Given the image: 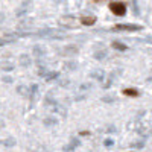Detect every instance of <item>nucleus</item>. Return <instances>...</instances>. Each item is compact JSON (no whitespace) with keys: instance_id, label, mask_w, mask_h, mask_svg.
Wrapping results in <instances>:
<instances>
[{"instance_id":"f257e3e1","label":"nucleus","mask_w":152,"mask_h":152,"mask_svg":"<svg viewBox=\"0 0 152 152\" xmlns=\"http://www.w3.org/2000/svg\"><path fill=\"white\" fill-rule=\"evenodd\" d=\"M37 37H46V38H50V40H59V38H64L62 32L59 31H55V29H41L35 34Z\"/></svg>"},{"instance_id":"f03ea898","label":"nucleus","mask_w":152,"mask_h":152,"mask_svg":"<svg viewBox=\"0 0 152 152\" xmlns=\"http://www.w3.org/2000/svg\"><path fill=\"white\" fill-rule=\"evenodd\" d=\"M110 9H111L113 14L117 15V17L126 14V6H125V3H122V2H111V3H110Z\"/></svg>"},{"instance_id":"7ed1b4c3","label":"nucleus","mask_w":152,"mask_h":152,"mask_svg":"<svg viewBox=\"0 0 152 152\" xmlns=\"http://www.w3.org/2000/svg\"><path fill=\"white\" fill-rule=\"evenodd\" d=\"M142 26L138 24H116L114 31H125V32H134V31H140Z\"/></svg>"},{"instance_id":"20e7f679","label":"nucleus","mask_w":152,"mask_h":152,"mask_svg":"<svg viewBox=\"0 0 152 152\" xmlns=\"http://www.w3.org/2000/svg\"><path fill=\"white\" fill-rule=\"evenodd\" d=\"M81 145V140H79V138H72V142L67 145V146H64V152H70V151H73V149H76V148H78Z\"/></svg>"},{"instance_id":"39448f33","label":"nucleus","mask_w":152,"mask_h":152,"mask_svg":"<svg viewBox=\"0 0 152 152\" xmlns=\"http://www.w3.org/2000/svg\"><path fill=\"white\" fill-rule=\"evenodd\" d=\"M43 123L46 125V126H55V125H58V117H55V116H46L44 117V120H43Z\"/></svg>"},{"instance_id":"423d86ee","label":"nucleus","mask_w":152,"mask_h":152,"mask_svg":"<svg viewBox=\"0 0 152 152\" xmlns=\"http://www.w3.org/2000/svg\"><path fill=\"white\" fill-rule=\"evenodd\" d=\"M90 76H91V78L93 79H97V81H100V82H102L104 81V78H105V73H104V70H94V72H91L90 73Z\"/></svg>"},{"instance_id":"0eeeda50","label":"nucleus","mask_w":152,"mask_h":152,"mask_svg":"<svg viewBox=\"0 0 152 152\" xmlns=\"http://www.w3.org/2000/svg\"><path fill=\"white\" fill-rule=\"evenodd\" d=\"M15 38H17V35H14V34H5V35L2 37V41H0V44H2V46H5L6 43L14 41Z\"/></svg>"},{"instance_id":"6e6552de","label":"nucleus","mask_w":152,"mask_h":152,"mask_svg":"<svg viewBox=\"0 0 152 152\" xmlns=\"http://www.w3.org/2000/svg\"><path fill=\"white\" fill-rule=\"evenodd\" d=\"M81 23L85 24V26H91V24L96 23V17H93V15H85V17L81 18Z\"/></svg>"},{"instance_id":"1a4fd4ad","label":"nucleus","mask_w":152,"mask_h":152,"mask_svg":"<svg viewBox=\"0 0 152 152\" xmlns=\"http://www.w3.org/2000/svg\"><path fill=\"white\" fill-rule=\"evenodd\" d=\"M0 69H2V72H12L14 64H12L11 61H2L0 62Z\"/></svg>"},{"instance_id":"9d476101","label":"nucleus","mask_w":152,"mask_h":152,"mask_svg":"<svg viewBox=\"0 0 152 152\" xmlns=\"http://www.w3.org/2000/svg\"><path fill=\"white\" fill-rule=\"evenodd\" d=\"M34 55H35L37 58H43V56L46 55L44 47H43V46H34Z\"/></svg>"},{"instance_id":"9b49d317","label":"nucleus","mask_w":152,"mask_h":152,"mask_svg":"<svg viewBox=\"0 0 152 152\" xmlns=\"http://www.w3.org/2000/svg\"><path fill=\"white\" fill-rule=\"evenodd\" d=\"M76 52H78L76 46H67V47H64V50H62V55H75Z\"/></svg>"},{"instance_id":"f8f14e48","label":"nucleus","mask_w":152,"mask_h":152,"mask_svg":"<svg viewBox=\"0 0 152 152\" xmlns=\"http://www.w3.org/2000/svg\"><path fill=\"white\" fill-rule=\"evenodd\" d=\"M91 84L90 82H85V84H82L81 87H79V91H81V94H84V96H87V91H90L91 90Z\"/></svg>"},{"instance_id":"ddd939ff","label":"nucleus","mask_w":152,"mask_h":152,"mask_svg":"<svg viewBox=\"0 0 152 152\" xmlns=\"http://www.w3.org/2000/svg\"><path fill=\"white\" fill-rule=\"evenodd\" d=\"M58 76H59V73H58V72H47L44 78H46V81H55V79L58 78Z\"/></svg>"},{"instance_id":"4468645a","label":"nucleus","mask_w":152,"mask_h":152,"mask_svg":"<svg viewBox=\"0 0 152 152\" xmlns=\"http://www.w3.org/2000/svg\"><path fill=\"white\" fill-rule=\"evenodd\" d=\"M53 111H56V113L62 114V116H67V110H66V107H62L61 104H56V105L53 107Z\"/></svg>"},{"instance_id":"2eb2a0df","label":"nucleus","mask_w":152,"mask_h":152,"mask_svg":"<svg viewBox=\"0 0 152 152\" xmlns=\"http://www.w3.org/2000/svg\"><path fill=\"white\" fill-rule=\"evenodd\" d=\"M2 145H3V146H6V148H12V146L15 145V138L8 137V138H5V140L2 142Z\"/></svg>"},{"instance_id":"dca6fc26","label":"nucleus","mask_w":152,"mask_h":152,"mask_svg":"<svg viewBox=\"0 0 152 152\" xmlns=\"http://www.w3.org/2000/svg\"><path fill=\"white\" fill-rule=\"evenodd\" d=\"M20 64H21L23 67H28V66L31 64V58H29L28 55H21V56H20Z\"/></svg>"},{"instance_id":"f3484780","label":"nucleus","mask_w":152,"mask_h":152,"mask_svg":"<svg viewBox=\"0 0 152 152\" xmlns=\"http://www.w3.org/2000/svg\"><path fill=\"white\" fill-rule=\"evenodd\" d=\"M105 56H107V50H105V49H102V50H97V52L94 53V58H96V59H99V61H102Z\"/></svg>"},{"instance_id":"a211bd4d","label":"nucleus","mask_w":152,"mask_h":152,"mask_svg":"<svg viewBox=\"0 0 152 152\" xmlns=\"http://www.w3.org/2000/svg\"><path fill=\"white\" fill-rule=\"evenodd\" d=\"M113 47H114V49H117V50H120V52H123V50L128 49L123 43H119V41H114V43H113Z\"/></svg>"},{"instance_id":"6ab92c4d","label":"nucleus","mask_w":152,"mask_h":152,"mask_svg":"<svg viewBox=\"0 0 152 152\" xmlns=\"http://www.w3.org/2000/svg\"><path fill=\"white\" fill-rule=\"evenodd\" d=\"M123 94H126V96H137L138 91L134 90V88H126V90H123Z\"/></svg>"},{"instance_id":"aec40b11","label":"nucleus","mask_w":152,"mask_h":152,"mask_svg":"<svg viewBox=\"0 0 152 152\" xmlns=\"http://www.w3.org/2000/svg\"><path fill=\"white\" fill-rule=\"evenodd\" d=\"M66 69H67V70H75V69H76V62H67Z\"/></svg>"},{"instance_id":"412c9836","label":"nucleus","mask_w":152,"mask_h":152,"mask_svg":"<svg viewBox=\"0 0 152 152\" xmlns=\"http://www.w3.org/2000/svg\"><path fill=\"white\" fill-rule=\"evenodd\" d=\"M102 100L104 102H114V96H105Z\"/></svg>"},{"instance_id":"4be33fe9","label":"nucleus","mask_w":152,"mask_h":152,"mask_svg":"<svg viewBox=\"0 0 152 152\" xmlns=\"http://www.w3.org/2000/svg\"><path fill=\"white\" fill-rule=\"evenodd\" d=\"M2 81H3V82H6V84H12V78H8V76H3Z\"/></svg>"},{"instance_id":"5701e85b","label":"nucleus","mask_w":152,"mask_h":152,"mask_svg":"<svg viewBox=\"0 0 152 152\" xmlns=\"http://www.w3.org/2000/svg\"><path fill=\"white\" fill-rule=\"evenodd\" d=\"M132 9H135V14H138V6H137V2H135V0L132 2Z\"/></svg>"},{"instance_id":"b1692460","label":"nucleus","mask_w":152,"mask_h":152,"mask_svg":"<svg viewBox=\"0 0 152 152\" xmlns=\"http://www.w3.org/2000/svg\"><path fill=\"white\" fill-rule=\"evenodd\" d=\"M113 145V140H111V138H107V140H105V146H111Z\"/></svg>"}]
</instances>
